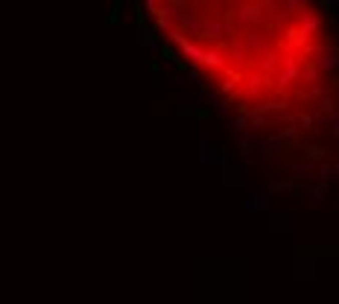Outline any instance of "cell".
<instances>
[{
    "mask_svg": "<svg viewBox=\"0 0 339 304\" xmlns=\"http://www.w3.org/2000/svg\"><path fill=\"white\" fill-rule=\"evenodd\" d=\"M161 30L225 97L287 108L322 70V30L307 0H149Z\"/></svg>",
    "mask_w": 339,
    "mask_h": 304,
    "instance_id": "cell-1",
    "label": "cell"
}]
</instances>
